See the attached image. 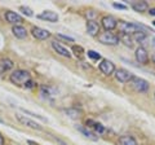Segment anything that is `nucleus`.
<instances>
[{
  "label": "nucleus",
  "mask_w": 155,
  "mask_h": 145,
  "mask_svg": "<svg viewBox=\"0 0 155 145\" xmlns=\"http://www.w3.org/2000/svg\"><path fill=\"white\" fill-rule=\"evenodd\" d=\"M9 80L16 86H26L28 82L31 80V76H30V72H28L27 70L18 69V70H14L11 74Z\"/></svg>",
  "instance_id": "obj_1"
},
{
  "label": "nucleus",
  "mask_w": 155,
  "mask_h": 145,
  "mask_svg": "<svg viewBox=\"0 0 155 145\" xmlns=\"http://www.w3.org/2000/svg\"><path fill=\"white\" fill-rule=\"evenodd\" d=\"M119 30L120 32H123L124 35H130V34H138V32H143L145 27L138 23H133V22H127V21H119Z\"/></svg>",
  "instance_id": "obj_2"
},
{
  "label": "nucleus",
  "mask_w": 155,
  "mask_h": 145,
  "mask_svg": "<svg viewBox=\"0 0 155 145\" xmlns=\"http://www.w3.org/2000/svg\"><path fill=\"white\" fill-rule=\"evenodd\" d=\"M98 40H100V43H102V44H105V46H116V44H119V42H120L119 36L114 35V34L110 32V31L100 34Z\"/></svg>",
  "instance_id": "obj_3"
},
{
  "label": "nucleus",
  "mask_w": 155,
  "mask_h": 145,
  "mask_svg": "<svg viewBox=\"0 0 155 145\" xmlns=\"http://www.w3.org/2000/svg\"><path fill=\"white\" fill-rule=\"evenodd\" d=\"M129 84L134 91H137V92H146L149 89V82L142 78H138V76H133V78L130 79Z\"/></svg>",
  "instance_id": "obj_4"
},
{
  "label": "nucleus",
  "mask_w": 155,
  "mask_h": 145,
  "mask_svg": "<svg viewBox=\"0 0 155 145\" xmlns=\"http://www.w3.org/2000/svg\"><path fill=\"white\" fill-rule=\"evenodd\" d=\"M98 69L102 74L109 76V75H113L115 72V65L110 60H102L98 65Z\"/></svg>",
  "instance_id": "obj_5"
},
{
  "label": "nucleus",
  "mask_w": 155,
  "mask_h": 145,
  "mask_svg": "<svg viewBox=\"0 0 155 145\" xmlns=\"http://www.w3.org/2000/svg\"><path fill=\"white\" fill-rule=\"evenodd\" d=\"M133 76L134 75L127 69L115 70V78H116V80H119L120 83H128V82H130V79H132Z\"/></svg>",
  "instance_id": "obj_6"
},
{
  "label": "nucleus",
  "mask_w": 155,
  "mask_h": 145,
  "mask_svg": "<svg viewBox=\"0 0 155 145\" xmlns=\"http://www.w3.org/2000/svg\"><path fill=\"white\" fill-rule=\"evenodd\" d=\"M16 118L18 119V122L19 123H22L23 126H27V127H30V128H32V130H38V131H41L43 130V127L39 123H36V122H34L32 119H30V118H26L25 115H21V114H17L16 115Z\"/></svg>",
  "instance_id": "obj_7"
},
{
  "label": "nucleus",
  "mask_w": 155,
  "mask_h": 145,
  "mask_svg": "<svg viewBox=\"0 0 155 145\" xmlns=\"http://www.w3.org/2000/svg\"><path fill=\"white\" fill-rule=\"evenodd\" d=\"M101 23H102V27L105 29L106 31H111V30H114V29L118 27V20H116L115 17H113V16L102 17Z\"/></svg>",
  "instance_id": "obj_8"
},
{
  "label": "nucleus",
  "mask_w": 155,
  "mask_h": 145,
  "mask_svg": "<svg viewBox=\"0 0 155 145\" xmlns=\"http://www.w3.org/2000/svg\"><path fill=\"white\" fill-rule=\"evenodd\" d=\"M134 56H136V60H137L138 64H141V65L149 64V55H147V51L143 47H138L137 49H136Z\"/></svg>",
  "instance_id": "obj_9"
},
{
  "label": "nucleus",
  "mask_w": 155,
  "mask_h": 145,
  "mask_svg": "<svg viewBox=\"0 0 155 145\" xmlns=\"http://www.w3.org/2000/svg\"><path fill=\"white\" fill-rule=\"evenodd\" d=\"M4 17H5L7 22L12 23V25H14V26H17L18 23H21V22L23 21V20H22V17L19 16L18 13L12 12V11H7L5 13H4Z\"/></svg>",
  "instance_id": "obj_10"
},
{
  "label": "nucleus",
  "mask_w": 155,
  "mask_h": 145,
  "mask_svg": "<svg viewBox=\"0 0 155 145\" xmlns=\"http://www.w3.org/2000/svg\"><path fill=\"white\" fill-rule=\"evenodd\" d=\"M31 32H32L34 38H36L39 40H45L51 36V32L48 30H45V29H41V27H32Z\"/></svg>",
  "instance_id": "obj_11"
},
{
  "label": "nucleus",
  "mask_w": 155,
  "mask_h": 145,
  "mask_svg": "<svg viewBox=\"0 0 155 145\" xmlns=\"http://www.w3.org/2000/svg\"><path fill=\"white\" fill-rule=\"evenodd\" d=\"M52 48L54 49L58 55L60 56H64V57H67V59H70L71 57V53L70 51L67 49L66 47H64L61 44V43H58V42H52Z\"/></svg>",
  "instance_id": "obj_12"
},
{
  "label": "nucleus",
  "mask_w": 155,
  "mask_h": 145,
  "mask_svg": "<svg viewBox=\"0 0 155 145\" xmlns=\"http://www.w3.org/2000/svg\"><path fill=\"white\" fill-rule=\"evenodd\" d=\"M38 18L48 21V22H57L58 21V14L56 12H52V11H44L40 14H38Z\"/></svg>",
  "instance_id": "obj_13"
},
{
  "label": "nucleus",
  "mask_w": 155,
  "mask_h": 145,
  "mask_svg": "<svg viewBox=\"0 0 155 145\" xmlns=\"http://www.w3.org/2000/svg\"><path fill=\"white\" fill-rule=\"evenodd\" d=\"M87 32L91 36H97L100 32V25L98 22L94 20H89L87 22Z\"/></svg>",
  "instance_id": "obj_14"
},
{
  "label": "nucleus",
  "mask_w": 155,
  "mask_h": 145,
  "mask_svg": "<svg viewBox=\"0 0 155 145\" xmlns=\"http://www.w3.org/2000/svg\"><path fill=\"white\" fill-rule=\"evenodd\" d=\"M88 127H91L96 133H104L106 131V128L104 127L102 124L98 123V122H94V120H92V119L87 120V128H88Z\"/></svg>",
  "instance_id": "obj_15"
},
{
  "label": "nucleus",
  "mask_w": 155,
  "mask_h": 145,
  "mask_svg": "<svg viewBox=\"0 0 155 145\" xmlns=\"http://www.w3.org/2000/svg\"><path fill=\"white\" fill-rule=\"evenodd\" d=\"M130 7L134 12H138V13H142V12H146L149 9V4L146 2H133L130 4Z\"/></svg>",
  "instance_id": "obj_16"
},
{
  "label": "nucleus",
  "mask_w": 155,
  "mask_h": 145,
  "mask_svg": "<svg viewBox=\"0 0 155 145\" xmlns=\"http://www.w3.org/2000/svg\"><path fill=\"white\" fill-rule=\"evenodd\" d=\"M12 31H13V35L16 38H18V39H25L27 36V30L23 26H19V25L13 26Z\"/></svg>",
  "instance_id": "obj_17"
},
{
  "label": "nucleus",
  "mask_w": 155,
  "mask_h": 145,
  "mask_svg": "<svg viewBox=\"0 0 155 145\" xmlns=\"http://www.w3.org/2000/svg\"><path fill=\"white\" fill-rule=\"evenodd\" d=\"M13 61L12 60H9V59H3V60H0V74H3V72H5V71H9L11 69H13Z\"/></svg>",
  "instance_id": "obj_18"
},
{
  "label": "nucleus",
  "mask_w": 155,
  "mask_h": 145,
  "mask_svg": "<svg viewBox=\"0 0 155 145\" xmlns=\"http://www.w3.org/2000/svg\"><path fill=\"white\" fill-rule=\"evenodd\" d=\"M76 128H78V131L83 133L85 137H88V139H91V140H93V141H97V140H98V137H97L96 135L91 131V130L85 128V127H81V126H76Z\"/></svg>",
  "instance_id": "obj_19"
},
{
  "label": "nucleus",
  "mask_w": 155,
  "mask_h": 145,
  "mask_svg": "<svg viewBox=\"0 0 155 145\" xmlns=\"http://www.w3.org/2000/svg\"><path fill=\"white\" fill-rule=\"evenodd\" d=\"M119 144L120 145H137V141L133 136H129V135H124V136L119 137Z\"/></svg>",
  "instance_id": "obj_20"
},
{
  "label": "nucleus",
  "mask_w": 155,
  "mask_h": 145,
  "mask_svg": "<svg viewBox=\"0 0 155 145\" xmlns=\"http://www.w3.org/2000/svg\"><path fill=\"white\" fill-rule=\"evenodd\" d=\"M65 112L71 118H79L80 114H81V112H80V110H78V109H66Z\"/></svg>",
  "instance_id": "obj_21"
},
{
  "label": "nucleus",
  "mask_w": 155,
  "mask_h": 145,
  "mask_svg": "<svg viewBox=\"0 0 155 145\" xmlns=\"http://www.w3.org/2000/svg\"><path fill=\"white\" fill-rule=\"evenodd\" d=\"M87 56H88L91 60H93V61L101 60V55L98 52H96V51H88V52H87Z\"/></svg>",
  "instance_id": "obj_22"
},
{
  "label": "nucleus",
  "mask_w": 155,
  "mask_h": 145,
  "mask_svg": "<svg viewBox=\"0 0 155 145\" xmlns=\"http://www.w3.org/2000/svg\"><path fill=\"white\" fill-rule=\"evenodd\" d=\"M122 42H124V44L127 46V47H133V40H132V38H130L129 35H122V38H119Z\"/></svg>",
  "instance_id": "obj_23"
},
{
  "label": "nucleus",
  "mask_w": 155,
  "mask_h": 145,
  "mask_svg": "<svg viewBox=\"0 0 155 145\" xmlns=\"http://www.w3.org/2000/svg\"><path fill=\"white\" fill-rule=\"evenodd\" d=\"M133 39L138 43H142L145 39H146V34L145 32H138V34H134L133 35Z\"/></svg>",
  "instance_id": "obj_24"
},
{
  "label": "nucleus",
  "mask_w": 155,
  "mask_h": 145,
  "mask_svg": "<svg viewBox=\"0 0 155 145\" xmlns=\"http://www.w3.org/2000/svg\"><path fill=\"white\" fill-rule=\"evenodd\" d=\"M72 52L75 53L76 57H80V56L84 53V49H83V48H81L80 46H74V47H72Z\"/></svg>",
  "instance_id": "obj_25"
},
{
  "label": "nucleus",
  "mask_w": 155,
  "mask_h": 145,
  "mask_svg": "<svg viewBox=\"0 0 155 145\" xmlns=\"http://www.w3.org/2000/svg\"><path fill=\"white\" fill-rule=\"evenodd\" d=\"M19 9H21V11L23 12V14H26V16L27 17H32L34 16V13H32V11H31V9L30 8H28V7H21V8H19Z\"/></svg>",
  "instance_id": "obj_26"
},
{
  "label": "nucleus",
  "mask_w": 155,
  "mask_h": 145,
  "mask_svg": "<svg viewBox=\"0 0 155 145\" xmlns=\"http://www.w3.org/2000/svg\"><path fill=\"white\" fill-rule=\"evenodd\" d=\"M58 38H61V39H64V40L74 42V38H71V36H67V35H64V34H58Z\"/></svg>",
  "instance_id": "obj_27"
},
{
  "label": "nucleus",
  "mask_w": 155,
  "mask_h": 145,
  "mask_svg": "<svg viewBox=\"0 0 155 145\" xmlns=\"http://www.w3.org/2000/svg\"><path fill=\"white\" fill-rule=\"evenodd\" d=\"M113 7L116 8V9H127V5H124V4H119V3H114Z\"/></svg>",
  "instance_id": "obj_28"
},
{
  "label": "nucleus",
  "mask_w": 155,
  "mask_h": 145,
  "mask_svg": "<svg viewBox=\"0 0 155 145\" xmlns=\"http://www.w3.org/2000/svg\"><path fill=\"white\" fill-rule=\"evenodd\" d=\"M149 13L151 14V16H155V8H150V11H149Z\"/></svg>",
  "instance_id": "obj_29"
},
{
  "label": "nucleus",
  "mask_w": 155,
  "mask_h": 145,
  "mask_svg": "<svg viewBox=\"0 0 155 145\" xmlns=\"http://www.w3.org/2000/svg\"><path fill=\"white\" fill-rule=\"evenodd\" d=\"M0 145H4V137L2 133H0Z\"/></svg>",
  "instance_id": "obj_30"
},
{
  "label": "nucleus",
  "mask_w": 155,
  "mask_h": 145,
  "mask_svg": "<svg viewBox=\"0 0 155 145\" xmlns=\"http://www.w3.org/2000/svg\"><path fill=\"white\" fill-rule=\"evenodd\" d=\"M27 144H28V145H38L36 143H34V141H31V140H28V141H27Z\"/></svg>",
  "instance_id": "obj_31"
},
{
  "label": "nucleus",
  "mask_w": 155,
  "mask_h": 145,
  "mask_svg": "<svg viewBox=\"0 0 155 145\" xmlns=\"http://www.w3.org/2000/svg\"><path fill=\"white\" fill-rule=\"evenodd\" d=\"M153 46L155 47V38H153Z\"/></svg>",
  "instance_id": "obj_32"
},
{
  "label": "nucleus",
  "mask_w": 155,
  "mask_h": 145,
  "mask_svg": "<svg viewBox=\"0 0 155 145\" xmlns=\"http://www.w3.org/2000/svg\"><path fill=\"white\" fill-rule=\"evenodd\" d=\"M153 25H154V26H155V21H153Z\"/></svg>",
  "instance_id": "obj_33"
},
{
  "label": "nucleus",
  "mask_w": 155,
  "mask_h": 145,
  "mask_svg": "<svg viewBox=\"0 0 155 145\" xmlns=\"http://www.w3.org/2000/svg\"><path fill=\"white\" fill-rule=\"evenodd\" d=\"M153 61H154V62H155V56H154V59H153Z\"/></svg>",
  "instance_id": "obj_34"
},
{
  "label": "nucleus",
  "mask_w": 155,
  "mask_h": 145,
  "mask_svg": "<svg viewBox=\"0 0 155 145\" xmlns=\"http://www.w3.org/2000/svg\"><path fill=\"white\" fill-rule=\"evenodd\" d=\"M154 97H155V92H154Z\"/></svg>",
  "instance_id": "obj_35"
}]
</instances>
